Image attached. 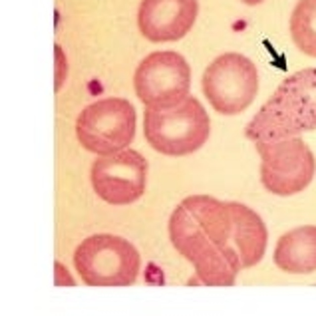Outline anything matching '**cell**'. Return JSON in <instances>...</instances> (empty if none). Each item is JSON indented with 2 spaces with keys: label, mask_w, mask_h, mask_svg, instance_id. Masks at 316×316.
Here are the masks:
<instances>
[{
  "label": "cell",
  "mask_w": 316,
  "mask_h": 316,
  "mask_svg": "<svg viewBox=\"0 0 316 316\" xmlns=\"http://www.w3.org/2000/svg\"><path fill=\"white\" fill-rule=\"evenodd\" d=\"M312 129H316V68H304L280 82L249 121L245 135L253 143H268Z\"/></svg>",
  "instance_id": "2"
},
{
  "label": "cell",
  "mask_w": 316,
  "mask_h": 316,
  "mask_svg": "<svg viewBox=\"0 0 316 316\" xmlns=\"http://www.w3.org/2000/svg\"><path fill=\"white\" fill-rule=\"evenodd\" d=\"M243 4H247V6H257V4H261V2H264V0H241Z\"/></svg>",
  "instance_id": "16"
},
{
  "label": "cell",
  "mask_w": 316,
  "mask_h": 316,
  "mask_svg": "<svg viewBox=\"0 0 316 316\" xmlns=\"http://www.w3.org/2000/svg\"><path fill=\"white\" fill-rule=\"evenodd\" d=\"M74 266L88 286H131L137 280L141 257L127 239L98 233L78 245Z\"/></svg>",
  "instance_id": "4"
},
{
  "label": "cell",
  "mask_w": 316,
  "mask_h": 316,
  "mask_svg": "<svg viewBox=\"0 0 316 316\" xmlns=\"http://www.w3.org/2000/svg\"><path fill=\"white\" fill-rule=\"evenodd\" d=\"M314 2H316V0H314Z\"/></svg>",
  "instance_id": "17"
},
{
  "label": "cell",
  "mask_w": 316,
  "mask_h": 316,
  "mask_svg": "<svg viewBox=\"0 0 316 316\" xmlns=\"http://www.w3.org/2000/svg\"><path fill=\"white\" fill-rule=\"evenodd\" d=\"M54 58H56V92L62 88V84H64V80H66V76H68V60H66V54H64V50L56 44L54 46Z\"/></svg>",
  "instance_id": "13"
},
{
  "label": "cell",
  "mask_w": 316,
  "mask_h": 316,
  "mask_svg": "<svg viewBox=\"0 0 316 316\" xmlns=\"http://www.w3.org/2000/svg\"><path fill=\"white\" fill-rule=\"evenodd\" d=\"M290 36L294 46L316 58V2L314 0H298L290 14Z\"/></svg>",
  "instance_id": "12"
},
{
  "label": "cell",
  "mask_w": 316,
  "mask_h": 316,
  "mask_svg": "<svg viewBox=\"0 0 316 316\" xmlns=\"http://www.w3.org/2000/svg\"><path fill=\"white\" fill-rule=\"evenodd\" d=\"M201 88L217 113L239 115L257 98L259 70L251 58L239 52H227L207 66Z\"/></svg>",
  "instance_id": "6"
},
{
  "label": "cell",
  "mask_w": 316,
  "mask_h": 316,
  "mask_svg": "<svg viewBox=\"0 0 316 316\" xmlns=\"http://www.w3.org/2000/svg\"><path fill=\"white\" fill-rule=\"evenodd\" d=\"M137 113L125 98H104L84 107L76 121L78 141L86 151L111 155L129 147L135 137Z\"/></svg>",
  "instance_id": "5"
},
{
  "label": "cell",
  "mask_w": 316,
  "mask_h": 316,
  "mask_svg": "<svg viewBox=\"0 0 316 316\" xmlns=\"http://www.w3.org/2000/svg\"><path fill=\"white\" fill-rule=\"evenodd\" d=\"M145 280L149 284H153V286H161V284H165V274L155 263H149L147 270H145Z\"/></svg>",
  "instance_id": "15"
},
{
  "label": "cell",
  "mask_w": 316,
  "mask_h": 316,
  "mask_svg": "<svg viewBox=\"0 0 316 316\" xmlns=\"http://www.w3.org/2000/svg\"><path fill=\"white\" fill-rule=\"evenodd\" d=\"M133 88L145 107L175 104L189 96L191 68L179 52H151L139 62Z\"/></svg>",
  "instance_id": "8"
},
{
  "label": "cell",
  "mask_w": 316,
  "mask_h": 316,
  "mask_svg": "<svg viewBox=\"0 0 316 316\" xmlns=\"http://www.w3.org/2000/svg\"><path fill=\"white\" fill-rule=\"evenodd\" d=\"M143 133L151 149L169 157H183L199 151L211 133V119L195 96L169 105H147Z\"/></svg>",
  "instance_id": "3"
},
{
  "label": "cell",
  "mask_w": 316,
  "mask_h": 316,
  "mask_svg": "<svg viewBox=\"0 0 316 316\" xmlns=\"http://www.w3.org/2000/svg\"><path fill=\"white\" fill-rule=\"evenodd\" d=\"M272 261L288 274L316 272V225H302L284 233L276 241Z\"/></svg>",
  "instance_id": "11"
},
{
  "label": "cell",
  "mask_w": 316,
  "mask_h": 316,
  "mask_svg": "<svg viewBox=\"0 0 316 316\" xmlns=\"http://www.w3.org/2000/svg\"><path fill=\"white\" fill-rule=\"evenodd\" d=\"M197 14V0H141L137 26L149 42H177L191 32Z\"/></svg>",
  "instance_id": "10"
},
{
  "label": "cell",
  "mask_w": 316,
  "mask_h": 316,
  "mask_svg": "<svg viewBox=\"0 0 316 316\" xmlns=\"http://www.w3.org/2000/svg\"><path fill=\"white\" fill-rule=\"evenodd\" d=\"M169 239L205 286H233L243 268L259 264L268 231L259 213L237 201L185 197L169 217Z\"/></svg>",
  "instance_id": "1"
},
{
  "label": "cell",
  "mask_w": 316,
  "mask_h": 316,
  "mask_svg": "<svg viewBox=\"0 0 316 316\" xmlns=\"http://www.w3.org/2000/svg\"><path fill=\"white\" fill-rule=\"evenodd\" d=\"M261 155V183L278 197L302 193L316 175V159L300 137L255 143Z\"/></svg>",
  "instance_id": "7"
},
{
  "label": "cell",
  "mask_w": 316,
  "mask_h": 316,
  "mask_svg": "<svg viewBox=\"0 0 316 316\" xmlns=\"http://www.w3.org/2000/svg\"><path fill=\"white\" fill-rule=\"evenodd\" d=\"M54 284L56 286H76L74 276L68 272V268L60 261L54 263Z\"/></svg>",
  "instance_id": "14"
},
{
  "label": "cell",
  "mask_w": 316,
  "mask_h": 316,
  "mask_svg": "<svg viewBox=\"0 0 316 316\" xmlns=\"http://www.w3.org/2000/svg\"><path fill=\"white\" fill-rule=\"evenodd\" d=\"M147 159L135 149L102 155L92 165V187L96 195L115 207L131 205L143 197L147 187Z\"/></svg>",
  "instance_id": "9"
}]
</instances>
